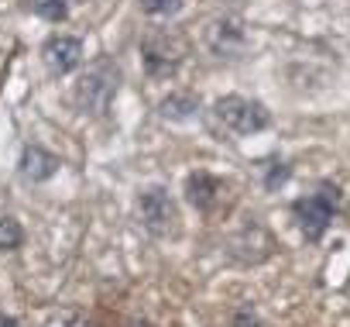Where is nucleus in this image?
<instances>
[{
    "label": "nucleus",
    "instance_id": "6",
    "mask_svg": "<svg viewBox=\"0 0 350 327\" xmlns=\"http://www.w3.org/2000/svg\"><path fill=\"white\" fill-rule=\"evenodd\" d=\"M244 45H247V32H244L241 18L224 14V18H217V21L206 25V49H210L213 56L234 59V56L244 52Z\"/></svg>",
    "mask_w": 350,
    "mask_h": 327
},
{
    "label": "nucleus",
    "instance_id": "15",
    "mask_svg": "<svg viewBox=\"0 0 350 327\" xmlns=\"http://www.w3.org/2000/svg\"><path fill=\"white\" fill-rule=\"evenodd\" d=\"M230 327H265V324H261V317H258V310H254V306H237V310H234Z\"/></svg>",
    "mask_w": 350,
    "mask_h": 327
},
{
    "label": "nucleus",
    "instance_id": "9",
    "mask_svg": "<svg viewBox=\"0 0 350 327\" xmlns=\"http://www.w3.org/2000/svg\"><path fill=\"white\" fill-rule=\"evenodd\" d=\"M224 193H227V183L217 180V176H210V173H193V176L186 180V200H189L200 214H213V210L220 207Z\"/></svg>",
    "mask_w": 350,
    "mask_h": 327
},
{
    "label": "nucleus",
    "instance_id": "11",
    "mask_svg": "<svg viewBox=\"0 0 350 327\" xmlns=\"http://www.w3.org/2000/svg\"><path fill=\"white\" fill-rule=\"evenodd\" d=\"M288 176H292V166H288V162H282V158H268L265 166H261V186L268 193H275L278 186H285Z\"/></svg>",
    "mask_w": 350,
    "mask_h": 327
},
{
    "label": "nucleus",
    "instance_id": "3",
    "mask_svg": "<svg viewBox=\"0 0 350 327\" xmlns=\"http://www.w3.org/2000/svg\"><path fill=\"white\" fill-rule=\"evenodd\" d=\"M213 117H217L227 131H234V134H241V138L261 134V131L271 124L268 107H265L261 100H251V97H241V93L220 97V100L213 104Z\"/></svg>",
    "mask_w": 350,
    "mask_h": 327
},
{
    "label": "nucleus",
    "instance_id": "10",
    "mask_svg": "<svg viewBox=\"0 0 350 327\" xmlns=\"http://www.w3.org/2000/svg\"><path fill=\"white\" fill-rule=\"evenodd\" d=\"M158 114L165 121H193L200 114V97H193V93H168L158 104Z\"/></svg>",
    "mask_w": 350,
    "mask_h": 327
},
{
    "label": "nucleus",
    "instance_id": "14",
    "mask_svg": "<svg viewBox=\"0 0 350 327\" xmlns=\"http://www.w3.org/2000/svg\"><path fill=\"white\" fill-rule=\"evenodd\" d=\"M141 11L148 18H172V14H179L186 0H137Z\"/></svg>",
    "mask_w": 350,
    "mask_h": 327
},
{
    "label": "nucleus",
    "instance_id": "12",
    "mask_svg": "<svg viewBox=\"0 0 350 327\" xmlns=\"http://www.w3.org/2000/svg\"><path fill=\"white\" fill-rule=\"evenodd\" d=\"M28 8L49 25H62L69 18V0H28Z\"/></svg>",
    "mask_w": 350,
    "mask_h": 327
},
{
    "label": "nucleus",
    "instance_id": "5",
    "mask_svg": "<svg viewBox=\"0 0 350 327\" xmlns=\"http://www.w3.org/2000/svg\"><path fill=\"white\" fill-rule=\"evenodd\" d=\"M183 56H186L183 42L175 35H168V32H154V35H148L141 42V62H144V73L151 80L175 76V69L183 66Z\"/></svg>",
    "mask_w": 350,
    "mask_h": 327
},
{
    "label": "nucleus",
    "instance_id": "16",
    "mask_svg": "<svg viewBox=\"0 0 350 327\" xmlns=\"http://www.w3.org/2000/svg\"><path fill=\"white\" fill-rule=\"evenodd\" d=\"M66 327H93V320H86V317H69Z\"/></svg>",
    "mask_w": 350,
    "mask_h": 327
},
{
    "label": "nucleus",
    "instance_id": "8",
    "mask_svg": "<svg viewBox=\"0 0 350 327\" xmlns=\"http://www.w3.org/2000/svg\"><path fill=\"white\" fill-rule=\"evenodd\" d=\"M59 169H62V158L52 155L49 148H42V145H35V141H28V145L21 148L18 176H21L25 183H49Z\"/></svg>",
    "mask_w": 350,
    "mask_h": 327
},
{
    "label": "nucleus",
    "instance_id": "4",
    "mask_svg": "<svg viewBox=\"0 0 350 327\" xmlns=\"http://www.w3.org/2000/svg\"><path fill=\"white\" fill-rule=\"evenodd\" d=\"M137 214L151 238H172L179 231V207H175V200L165 186H148L137 197Z\"/></svg>",
    "mask_w": 350,
    "mask_h": 327
},
{
    "label": "nucleus",
    "instance_id": "1",
    "mask_svg": "<svg viewBox=\"0 0 350 327\" xmlns=\"http://www.w3.org/2000/svg\"><path fill=\"white\" fill-rule=\"evenodd\" d=\"M340 210H343V193H340L336 183H319L312 193L292 200V217H295V224H299V231L309 245L323 241V234L340 217Z\"/></svg>",
    "mask_w": 350,
    "mask_h": 327
},
{
    "label": "nucleus",
    "instance_id": "2",
    "mask_svg": "<svg viewBox=\"0 0 350 327\" xmlns=\"http://www.w3.org/2000/svg\"><path fill=\"white\" fill-rule=\"evenodd\" d=\"M117 90H120V66L113 59H100L79 76V83L72 90V100H76V107L83 114L100 117V114L110 110Z\"/></svg>",
    "mask_w": 350,
    "mask_h": 327
},
{
    "label": "nucleus",
    "instance_id": "17",
    "mask_svg": "<svg viewBox=\"0 0 350 327\" xmlns=\"http://www.w3.org/2000/svg\"><path fill=\"white\" fill-rule=\"evenodd\" d=\"M0 327H21L18 317H0Z\"/></svg>",
    "mask_w": 350,
    "mask_h": 327
},
{
    "label": "nucleus",
    "instance_id": "13",
    "mask_svg": "<svg viewBox=\"0 0 350 327\" xmlns=\"http://www.w3.org/2000/svg\"><path fill=\"white\" fill-rule=\"evenodd\" d=\"M25 245V231L14 217H0V252H18Z\"/></svg>",
    "mask_w": 350,
    "mask_h": 327
},
{
    "label": "nucleus",
    "instance_id": "7",
    "mask_svg": "<svg viewBox=\"0 0 350 327\" xmlns=\"http://www.w3.org/2000/svg\"><path fill=\"white\" fill-rule=\"evenodd\" d=\"M42 62H45V69L55 80H62L72 69H79V62H83V42L76 35H52L42 45Z\"/></svg>",
    "mask_w": 350,
    "mask_h": 327
}]
</instances>
